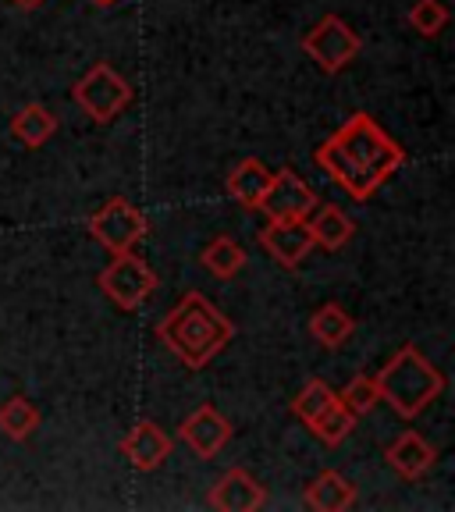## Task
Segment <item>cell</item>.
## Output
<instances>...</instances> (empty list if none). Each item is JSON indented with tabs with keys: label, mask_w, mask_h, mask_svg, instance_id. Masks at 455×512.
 <instances>
[{
	"label": "cell",
	"mask_w": 455,
	"mask_h": 512,
	"mask_svg": "<svg viewBox=\"0 0 455 512\" xmlns=\"http://www.w3.org/2000/svg\"><path fill=\"white\" fill-rule=\"evenodd\" d=\"M57 132V114L43 104H29L11 118V136L29 150H40L50 136Z\"/></svg>",
	"instance_id": "18"
},
{
	"label": "cell",
	"mask_w": 455,
	"mask_h": 512,
	"mask_svg": "<svg viewBox=\"0 0 455 512\" xmlns=\"http://www.w3.org/2000/svg\"><path fill=\"white\" fill-rule=\"evenodd\" d=\"M200 264L207 267L214 278L228 281L246 267V249H242L235 239H228V235H217V239H210L207 246H203Z\"/></svg>",
	"instance_id": "20"
},
{
	"label": "cell",
	"mask_w": 455,
	"mask_h": 512,
	"mask_svg": "<svg viewBox=\"0 0 455 512\" xmlns=\"http://www.w3.org/2000/svg\"><path fill=\"white\" fill-rule=\"evenodd\" d=\"M409 25H413L420 36L434 40V36L448 25V8L441 4V0H416L413 8H409Z\"/></svg>",
	"instance_id": "23"
},
{
	"label": "cell",
	"mask_w": 455,
	"mask_h": 512,
	"mask_svg": "<svg viewBox=\"0 0 455 512\" xmlns=\"http://www.w3.org/2000/svg\"><path fill=\"white\" fill-rule=\"evenodd\" d=\"M157 338L189 370H203L214 356L228 349V342L235 338V324L207 296L185 292L175 310L160 317Z\"/></svg>",
	"instance_id": "2"
},
{
	"label": "cell",
	"mask_w": 455,
	"mask_h": 512,
	"mask_svg": "<svg viewBox=\"0 0 455 512\" xmlns=\"http://www.w3.org/2000/svg\"><path fill=\"white\" fill-rule=\"evenodd\" d=\"M317 164L352 200H370L406 164V150L370 114H352L317 146Z\"/></svg>",
	"instance_id": "1"
},
{
	"label": "cell",
	"mask_w": 455,
	"mask_h": 512,
	"mask_svg": "<svg viewBox=\"0 0 455 512\" xmlns=\"http://www.w3.org/2000/svg\"><path fill=\"white\" fill-rule=\"evenodd\" d=\"M335 399H338V392L331 388L328 381H306L303 392H299L296 399H292V413H296L299 420H303V424H310L313 416L324 413V409H328Z\"/></svg>",
	"instance_id": "22"
},
{
	"label": "cell",
	"mask_w": 455,
	"mask_h": 512,
	"mask_svg": "<svg viewBox=\"0 0 455 512\" xmlns=\"http://www.w3.org/2000/svg\"><path fill=\"white\" fill-rule=\"evenodd\" d=\"M374 381L377 392H381V402H388L392 413L402 416V420H416L445 392V374L416 345H402L381 367V374H374Z\"/></svg>",
	"instance_id": "3"
},
{
	"label": "cell",
	"mask_w": 455,
	"mask_h": 512,
	"mask_svg": "<svg viewBox=\"0 0 455 512\" xmlns=\"http://www.w3.org/2000/svg\"><path fill=\"white\" fill-rule=\"evenodd\" d=\"M256 210H264L267 221H306L317 210V196L292 168L271 171V185Z\"/></svg>",
	"instance_id": "8"
},
{
	"label": "cell",
	"mask_w": 455,
	"mask_h": 512,
	"mask_svg": "<svg viewBox=\"0 0 455 512\" xmlns=\"http://www.w3.org/2000/svg\"><path fill=\"white\" fill-rule=\"evenodd\" d=\"M100 288L118 310H139L157 288V271L146 264L136 249L125 253H111V264L100 271Z\"/></svg>",
	"instance_id": "6"
},
{
	"label": "cell",
	"mask_w": 455,
	"mask_h": 512,
	"mask_svg": "<svg viewBox=\"0 0 455 512\" xmlns=\"http://www.w3.org/2000/svg\"><path fill=\"white\" fill-rule=\"evenodd\" d=\"M171 448H175L171 434L160 424H153V420H143V424H136L125 434V441H121V456L136 466V470L153 473L171 459Z\"/></svg>",
	"instance_id": "11"
},
{
	"label": "cell",
	"mask_w": 455,
	"mask_h": 512,
	"mask_svg": "<svg viewBox=\"0 0 455 512\" xmlns=\"http://www.w3.org/2000/svg\"><path fill=\"white\" fill-rule=\"evenodd\" d=\"M306 224H310V232H313V246H324V249H331V253L349 246L352 232H356L352 217L345 214L342 207H335V203H320L317 214L306 217Z\"/></svg>",
	"instance_id": "16"
},
{
	"label": "cell",
	"mask_w": 455,
	"mask_h": 512,
	"mask_svg": "<svg viewBox=\"0 0 455 512\" xmlns=\"http://www.w3.org/2000/svg\"><path fill=\"white\" fill-rule=\"evenodd\" d=\"M267 505V488L246 470H228L210 488V509L217 512H256Z\"/></svg>",
	"instance_id": "12"
},
{
	"label": "cell",
	"mask_w": 455,
	"mask_h": 512,
	"mask_svg": "<svg viewBox=\"0 0 455 512\" xmlns=\"http://www.w3.org/2000/svg\"><path fill=\"white\" fill-rule=\"evenodd\" d=\"M260 246L271 253V260L285 271H296L313 253V232L306 221H267L260 232Z\"/></svg>",
	"instance_id": "9"
},
{
	"label": "cell",
	"mask_w": 455,
	"mask_h": 512,
	"mask_svg": "<svg viewBox=\"0 0 455 512\" xmlns=\"http://www.w3.org/2000/svg\"><path fill=\"white\" fill-rule=\"evenodd\" d=\"M384 459H388V466H392L399 477L406 480H420L424 473H431L434 459H438V452H434L431 441H424L416 431H406L399 434V438L388 445V452H384Z\"/></svg>",
	"instance_id": "13"
},
{
	"label": "cell",
	"mask_w": 455,
	"mask_h": 512,
	"mask_svg": "<svg viewBox=\"0 0 455 512\" xmlns=\"http://www.w3.org/2000/svg\"><path fill=\"white\" fill-rule=\"evenodd\" d=\"M178 438L196 452L200 459H214L228 441H232V424L217 413L214 406H200L196 413H189L178 427Z\"/></svg>",
	"instance_id": "10"
},
{
	"label": "cell",
	"mask_w": 455,
	"mask_h": 512,
	"mask_svg": "<svg viewBox=\"0 0 455 512\" xmlns=\"http://www.w3.org/2000/svg\"><path fill=\"white\" fill-rule=\"evenodd\" d=\"M363 50L360 36L352 32V25L338 15H324L310 32L303 36V54L317 64L320 72L338 75L345 64L356 61V54Z\"/></svg>",
	"instance_id": "7"
},
{
	"label": "cell",
	"mask_w": 455,
	"mask_h": 512,
	"mask_svg": "<svg viewBox=\"0 0 455 512\" xmlns=\"http://www.w3.org/2000/svg\"><path fill=\"white\" fill-rule=\"evenodd\" d=\"M86 232L93 235L107 253H125V249H136L139 242L150 232V221L146 214L125 196H111L100 210L86 217Z\"/></svg>",
	"instance_id": "5"
},
{
	"label": "cell",
	"mask_w": 455,
	"mask_h": 512,
	"mask_svg": "<svg viewBox=\"0 0 455 512\" xmlns=\"http://www.w3.org/2000/svg\"><path fill=\"white\" fill-rule=\"evenodd\" d=\"M40 409L36 402L25 399V395H11L4 406H0V434L11 441H25L40 431Z\"/></svg>",
	"instance_id": "19"
},
{
	"label": "cell",
	"mask_w": 455,
	"mask_h": 512,
	"mask_svg": "<svg viewBox=\"0 0 455 512\" xmlns=\"http://www.w3.org/2000/svg\"><path fill=\"white\" fill-rule=\"evenodd\" d=\"M228 196H232L239 207L246 210H256L260 207V200H264V192L267 185H271V171H267L264 160H256V157H246L239 160L232 168V175H228Z\"/></svg>",
	"instance_id": "15"
},
{
	"label": "cell",
	"mask_w": 455,
	"mask_h": 512,
	"mask_svg": "<svg viewBox=\"0 0 455 512\" xmlns=\"http://www.w3.org/2000/svg\"><path fill=\"white\" fill-rule=\"evenodd\" d=\"M93 4H96V8H111L114 0H93Z\"/></svg>",
	"instance_id": "26"
},
{
	"label": "cell",
	"mask_w": 455,
	"mask_h": 512,
	"mask_svg": "<svg viewBox=\"0 0 455 512\" xmlns=\"http://www.w3.org/2000/svg\"><path fill=\"white\" fill-rule=\"evenodd\" d=\"M15 4H18L22 11H36V8L43 4V0H15Z\"/></svg>",
	"instance_id": "25"
},
{
	"label": "cell",
	"mask_w": 455,
	"mask_h": 512,
	"mask_svg": "<svg viewBox=\"0 0 455 512\" xmlns=\"http://www.w3.org/2000/svg\"><path fill=\"white\" fill-rule=\"evenodd\" d=\"M338 399L345 402V406L352 409L356 416H367L370 409L381 402V392H377V381L370 374H360V377H352L349 384H345V392L338 395Z\"/></svg>",
	"instance_id": "24"
},
{
	"label": "cell",
	"mask_w": 455,
	"mask_h": 512,
	"mask_svg": "<svg viewBox=\"0 0 455 512\" xmlns=\"http://www.w3.org/2000/svg\"><path fill=\"white\" fill-rule=\"evenodd\" d=\"M303 502L313 512H345L356 505V484L349 477H342V473L324 470L306 484Z\"/></svg>",
	"instance_id": "14"
},
{
	"label": "cell",
	"mask_w": 455,
	"mask_h": 512,
	"mask_svg": "<svg viewBox=\"0 0 455 512\" xmlns=\"http://www.w3.org/2000/svg\"><path fill=\"white\" fill-rule=\"evenodd\" d=\"M72 100L79 104V111L96 125H111L114 118L125 114V107L132 104V86L121 72H114L111 64H93L86 75L72 86Z\"/></svg>",
	"instance_id": "4"
},
{
	"label": "cell",
	"mask_w": 455,
	"mask_h": 512,
	"mask_svg": "<svg viewBox=\"0 0 455 512\" xmlns=\"http://www.w3.org/2000/svg\"><path fill=\"white\" fill-rule=\"evenodd\" d=\"M356 331V317L349 310H342L338 303H324L317 313L310 317V335L313 342H320L324 349H338L345 345Z\"/></svg>",
	"instance_id": "17"
},
{
	"label": "cell",
	"mask_w": 455,
	"mask_h": 512,
	"mask_svg": "<svg viewBox=\"0 0 455 512\" xmlns=\"http://www.w3.org/2000/svg\"><path fill=\"white\" fill-rule=\"evenodd\" d=\"M356 420H360V416L352 413V409L345 406L342 399H335L328 409H324V413L313 416V420L306 427H310V431L317 434V438L324 441V445H342V441L349 438L352 431H356Z\"/></svg>",
	"instance_id": "21"
}]
</instances>
